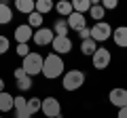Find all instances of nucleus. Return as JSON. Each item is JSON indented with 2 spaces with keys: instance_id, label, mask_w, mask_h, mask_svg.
<instances>
[{
  "instance_id": "obj_27",
  "label": "nucleus",
  "mask_w": 127,
  "mask_h": 118,
  "mask_svg": "<svg viewBox=\"0 0 127 118\" xmlns=\"http://www.w3.org/2000/svg\"><path fill=\"white\" fill-rule=\"evenodd\" d=\"M102 6H104V11H114L119 6V2L117 0H104V2H100Z\"/></svg>"
},
{
  "instance_id": "obj_22",
  "label": "nucleus",
  "mask_w": 127,
  "mask_h": 118,
  "mask_svg": "<svg viewBox=\"0 0 127 118\" xmlns=\"http://www.w3.org/2000/svg\"><path fill=\"white\" fill-rule=\"evenodd\" d=\"M28 25H30L34 32H36V30H40V27H42V15L36 13V11H34L32 15H28Z\"/></svg>"
},
{
  "instance_id": "obj_2",
  "label": "nucleus",
  "mask_w": 127,
  "mask_h": 118,
  "mask_svg": "<svg viewBox=\"0 0 127 118\" xmlns=\"http://www.w3.org/2000/svg\"><path fill=\"white\" fill-rule=\"evenodd\" d=\"M83 84H85V72L83 70H68V72L64 74L62 86L66 91H78Z\"/></svg>"
},
{
  "instance_id": "obj_1",
  "label": "nucleus",
  "mask_w": 127,
  "mask_h": 118,
  "mask_svg": "<svg viewBox=\"0 0 127 118\" xmlns=\"http://www.w3.org/2000/svg\"><path fill=\"white\" fill-rule=\"evenodd\" d=\"M64 59L59 57V55L55 53H49L45 57V61H42V76L47 78V80H55V78L64 76Z\"/></svg>"
},
{
  "instance_id": "obj_15",
  "label": "nucleus",
  "mask_w": 127,
  "mask_h": 118,
  "mask_svg": "<svg viewBox=\"0 0 127 118\" xmlns=\"http://www.w3.org/2000/svg\"><path fill=\"white\" fill-rule=\"evenodd\" d=\"M53 9H55V4L51 2V0H36V6H34V11H36V13H40L42 17H45V15H49Z\"/></svg>"
},
{
  "instance_id": "obj_3",
  "label": "nucleus",
  "mask_w": 127,
  "mask_h": 118,
  "mask_svg": "<svg viewBox=\"0 0 127 118\" xmlns=\"http://www.w3.org/2000/svg\"><path fill=\"white\" fill-rule=\"evenodd\" d=\"M42 61H45V57L40 53H30L28 57H23L21 68L28 76H36V74H42Z\"/></svg>"
},
{
  "instance_id": "obj_32",
  "label": "nucleus",
  "mask_w": 127,
  "mask_h": 118,
  "mask_svg": "<svg viewBox=\"0 0 127 118\" xmlns=\"http://www.w3.org/2000/svg\"><path fill=\"white\" fill-rule=\"evenodd\" d=\"M117 118H127V105L119 110V116H117Z\"/></svg>"
},
{
  "instance_id": "obj_13",
  "label": "nucleus",
  "mask_w": 127,
  "mask_h": 118,
  "mask_svg": "<svg viewBox=\"0 0 127 118\" xmlns=\"http://www.w3.org/2000/svg\"><path fill=\"white\" fill-rule=\"evenodd\" d=\"M89 17L93 19L95 23L104 21V17H106V11H104V6H102L100 2H91V9H89Z\"/></svg>"
},
{
  "instance_id": "obj_5",
  "label": "nucleus",
  "mask_w": 127,
  "mask_h": 118,
  "mask_svg": "<svg viewBox=\"0 0 127 118\" xmlns=\"http://www.w3.org/2000/svg\"><path fill=\"white\" fill-rule=\"evenodd\" d=\"M110 59H112L110 51L106 49V46H97V51H95L93 57H91V63H93L95 70H106L110 65Z\"/></svg>"
},
{
  "instance_id": "obj_8",
  "label": "nucleus",
  "mask_w": 127,
  "mask_h": 118,
  "mask_svg": "<svg viewBox=\"0 0 127 118\" xmlns=\"http://www.w3.org/2000/svg\"><path fill=\"white\" fill-rule=\"evenodd\" d=\"M53 38H55L53 30H49V27H40V30H36V32H34L32 42H34L36 46H47V44H51V42H53Z\"/></svg>"
},
{
  "instance_id": "obj_10",
  "label": "nucleus",
  "mask_w": 127,
  "mask_h": 118,
  "mask_svg": "<svg viewBox=\"0 0 127 118\" xmlns=\"http://www.w3.org/2000/svg\"><path fill=\"white\" fill-rule=\"evenodd\" d=\"M108 101L114 105V108H125L127 105V89H112L108 93Z\"/></svg>"
},
{
  "instance_id": "obj_4",
  "label": "nucleus",
  "mask_w": 127,
  "mask_h": 118,
  "mask_svg": "<svg viewBox=\"0 0 127 118\" xmlns=\"http://www.w3.org/2000/svg\"><path fill=\"white\" fill-rule=\"evenodd\" d=\"M108 38H112V25H110L108 21L93 23V27H91V40H95V42H106Z\"/></svg>"
},
{
  "instance_id": "obj_6",
  "label": "nucleus",
  "mask_w": 127,
  "mask_h": 118,
  "mask_svg": "<svg viewBox=\"0 0 127 118\" xmlns=\"http://www.w3.org/2000/svg\"><path fill=\"white\" fill-rule=\"evenodd\" d=\"M40 112L45 114L47 118H57V116H62V105H59L57 97H45V99H42Z\"/></svg>"
},
{
  "instance_id": "obj_30",
  "label": "nucleus",
  "mask_w": 127,
  "mask_h": 118,
  "mask_svg": "<svg viewBox=\"0 0 127 118\" xmlns=\"http://www.w3.org/2000/svg\"><path fill=\"white\" fill-rule=\"evenodd\" d=\"M78 36H81V40H89L91 38V27H83L81 32H78Z\"/></svg>"
},
{
  "instance_id": "obj_31",
  "label": "nucleus",
  "mask_w": 127,
  "mask_h": 118,
  "mask_svg": "<svg viewBox=\"0 0 127 118\" xmlns=\"http://www.w3.org/2000/svg\"><path fill=\"white\" fill-rule=\"evenodd\" d=\"M13 76H15V80H17V78H21V76H26V72H23V68H17L13 72Z\"/></svg>"
},
{
  "instance_id": "obj_12",
  "label": "nucleus",
  "mask_w": 127,
  "mask_h": 118,
  "mask_svg": "<svg viewBox=\"0 0 127 118\" xmlns=\"http://www.w3.org/2000/svg\"><path fill=\"white\" fill-rule=\"evenodd\" d=\"M112 40H114V44H117V46L127 49V25H119V27H114Z\"/></svg>"
},
{
  "instance_id": "obj_20",
  "label": "nucleus",
  "mask_w": 127,
  "mask_h": 118,
  "mask_svg": "<svg viewBox=\"0 0 127 118\" xmlns=\"http://www.w3.org/2000/svg\"><path fill=\"white\" fill-rule=\"evenodd\" d=\"M11 19H13V11H11V6L4 4V2H0V25L11 23Z\"/></svg>"
},
{
  "instance_id": "obj_29",
  "label": "nucleus",
  "mask_w": 127,
  "mask_h": 118,
  "mask_svg": "<svg viewBox=\"0 0 127 118\" xmlns=\"http://www.w3.org/2000/svg\"><path fill=\"white\" fill-rule=\"evenodd\" d=\"M15 118H32V114L28 112V105H26V108H19V110H15Z\"/></svg>"
},
{
  "instance_id": "obj_34",
  "label": "nucleus",
  "mask_w": 127,
  "mask_h": 118,
  "mask_svg": "<svg viewBox=\"0 0 127 118\" xmlns=\"http://www.w3.org/2000/svg\"><path fill=\"white\" fill-rule=\"evenodd\" d=\"M57 118H62V116H57Z\"/></svg>"
},
{
  "instance_id": "obj_23",
  "label": "nucleus",
  "mask_w": 127,
  "mask_h": 118,
  "mask_svg": "<svg viewBox=\"0 0 127 118\" xmlns=\"http://www.w3.org/2000/svg\"><path fill=\"white\" fill-rule=\"evenodd\" d=\"M40 108H42V99L40 97H30L28 99V112L34 116L36 112H40Z\"/></svg>"
},
{
  "instance_id": "obj_18",
  "label": "nucleus",
  "mask_w": 127,
  "mask_h": 118,
  "mask_svg": "<svg viewBox=\"0 0 127 118\" xmlns=\"http://www.w3.org/2000/svg\"><path fill=\"white\" fill-rule=\"evenodd\" d=\"M97 51V42L95 40H81V53L87 55V57H93V53Z\"/></svg>"
},
{
  "instance_id": "obj_7",
  "label": "nucleus",
  "mask_w": 127,
  "mask_h": 118,
  "mask_svg": "<svg viewBox=\"0 0 127 118\" xmlns=\"http://www.w3.org/2000/svg\"><path fill=\"white\" fill-rule=\"evenodd\" d=\"M51 49H53L55 55H68L70 51H72V40H70V36H55L53 42H51Z\"/></svg>"
},
{
  "instance_id": "obj_24",
  "label": "nucleus",
  "mask_w": 127,
  "mask_h": 118,
  "mask_svg": "<svg viewBox=\"0 0 127 118\" xmlns=\"http://www.w3.org/2000/svg\"><path fill=\"white\" fill-rule=\"evenodd\" d=\"M32 84H34V82H32V76H28V74H26V76H21V78H17V89L21 93L23 91H30Z\"/></svg>"
},
{
  "instance_id": "obj_33",
  "label": "nucleus",
  "mask_w": 127,
  "mask_h": 118,
  "mask_svg": "<svg viewBox=\"0 0 127 118\" xmlns=\"http://www.w3.org/2000/svg\"><path fill=\"white\" fill-rule=\"evenodd\" d=\"M0 93H4V80L0 78Z\"/></svg>"
},
{
  "instance_id": "obj_14",
  "label": "nucleus",
  "mask_w": 127,
  "mask_h": 118,
  "mask_svg": "<svg viewBox=\"0 0 127 118\" xmlns=\"http://www.w3.org/2000/svg\"><path fill=\"white\" fill-rule=\"evenodd\" d=\"M36 6V0H15V9L23 15H32Z\"/></svg>"
},
{
  "instance_id": "obj_25",
  "label": "nucleus",
  "mask_w": 127,
  "mask_h": 118,
  "mask_svg": "<svg viewBox=\"0 0 127 118\" xmlns=\"http://www.w3.org/2000/svg\"><path fill=\"white\" fill-rule=\"evenodd\" d=\"M9 49H11V40H9L6 36H2V34H0V55H4Z\"/></svg>"
},
{
  "instance_id": "obj_9",
  "label": "nucleus",
  "mask_w": 127,
  "mask_h": 118,
  "mask_svg": "<svg viewBox=\"0 0 127 118\" xmlns=\"http://www.w3.org/2000/svg\"><path fill=\"white\" fill-rule=\"evenodd\" d=\"M15 40H17V44H28V42L32 40V36H34V30H32L28 23H21V25L15 27Z\"/></svg>"
},
{
  "instance_id": "obj_19",
  "label": "nucleus",
  "mask_w": 127,
  "mask_h": 118,
  "mask_svg": "<svg viewBox=\"0 0 127 118\" xmlns=\"http://www.w3.org/2000/svg\"><path fill=\"white\" fill-rule=\"evenodd\" d=\"M13 95H9V93H0V112H11L13 110Z\"/></svg>"
},
{
  "instance_id": "obj_26",
  "label": "nucleus",
  "mask_w": 127,
  "mask_h": 118,
  "mask_svg": "<svg viewBox=\"0 0 127 118\" xmlns=\"http://www.w3.org/2000/svg\"><path fill=\"white\" fill-rule=\"evenodd\" d=\"M26 105H28V99H26V97H23V95H17V97H15V99H13V110L26 108Z\"/></svg>"
},
{
  "instance_id": "obj_35",
  "label": "nucleus",
  "mask_w": 127,
  "mask_h": 118,
  "mask_svg": "<svg viewBox=\"0 0 127 118\" xmlns=\"http://www.w3.org/2000/svg\"><path fill=\"white\" fill-rule=\"evenodd\" d=\"M0 118H2V116H0Z\"/></svg>"
},
{
  "instance_id": "obj_17",
  "label": "nucleus",
  "mask_w": 127,
  "mask_h": 118,
  "mask_svg": "<svg viewBox=\"0 0 127 118\" xmlns=\"http://www.w3.org/2000/svg\"><path fill=\"white\" fill-rule=\"evenodd\" d=\"M55 11H57L62 17H70V15L74 13V9H72V2H68V0H59L57 4H55Z\"/></svg>"
},
{
  "instance_id": "obj_21",
  "label": "nucleus",
  "mask_w": 127,
  "mask_h": 118,
  "mask_svg": "<svg viewBox=\"0 0 127 118\" xmlns=\"http://www.w3.org/2000/svg\"><path fill=\"white\" fill-rule=\"evenodd\" d=\"M72 9H74V13L85 15L91 9V0H72Z\"/></svg>"
},
{
  "instance_id": "obj_11",
  "label": "nucleus",
  "mask_w": 127,
  "mask_h": 118,
  "mask_svg": "<svg viewBox=\"0 0 127 118\" xmlns=\"http://www.w3.org/2000/svg\"><path fill=\"white\" fill-rule=\"evenodd\" d=\"M66 21H68V27L74 30V32H81L83 27H87V17L78 13H72L70 17H66Z\"/></svg>"
},
{
  "instance_id": "obj_28",
  "label": "nucleus",
  "mask_w": 127,
  "mask_h": 118,
  "mask_svg": "<svg viewBox=\"0 0 127 118\" xmlns=\"http://www.w3.org/2000/svg\"><path fill=\"white\" fill-rule=\"evenodd\" d=\"M17 55H19V57H28V55H30V46H28V44H17Z\"/></svg>"
},
{
  "instance_id": "obj_16",
  "label": "nucleus",
  "mask_w": 127,
  "mask_h": 118,
  "mask_svg": "<svg viewBox=\"0 0 127 118\" xmlns=\"http://www.w3.org/2000/svg\"><path fill=\"white\" fill-rule=\"evenodd\" d=\"M53 34L55 36H68V32H70V27H68V21L66 19H57V21L53 23Z\"/></svg>"
}]
</instances>
